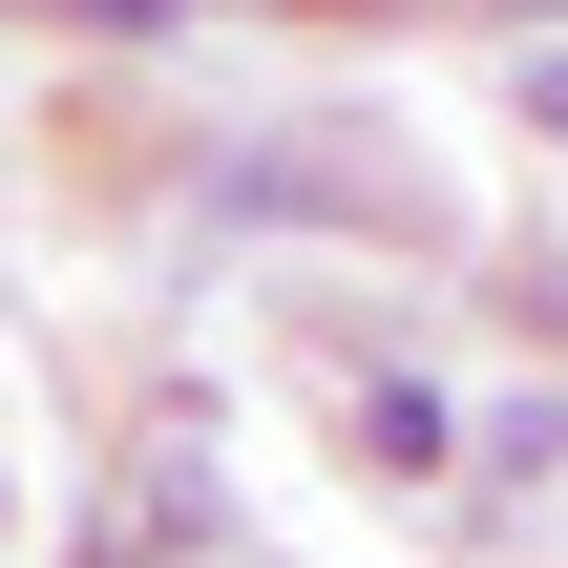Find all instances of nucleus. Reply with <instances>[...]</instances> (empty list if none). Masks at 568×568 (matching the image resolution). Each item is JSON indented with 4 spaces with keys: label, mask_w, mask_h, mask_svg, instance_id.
Instances as JSON below:
<instances>
[{
    "label": "nucleus",
    "mask_w": 568,
    "mask_h": 568,
    "mask_svg": "<svg viewBox=\"0 0 568 568\" xmlns=\"http://www.w3.org/2000/svg\"><path fill=\"white\" fill-rule=\"evenodd\" d=\"M337 422H358V464H379V485H443V443H464L422 379H337Z\"/></svg>",
    "instance_id": "nucleus-1"
},
{
    "label": "nucleus",
    "mask_w": 568,
    "mask_h": 568,
    "mask_svg": "<svg viewBox=\"0 0 568 568\" xmlns=\"http://www.w3.org/2000/svg\"><path fill=\"white\" fill-rule=\"evenodd\" d=\"M211 548V443H148V506H126V568H190Z\"/></svg>",
    "instance_id": "nucleus-2"
},
{
    "label": "nucleus",
    "mask_w": 568,
    "mask_h": 568,
    "mask_svg": "<svg viewBox=\"0 0 568 568\" xmlns=\"http://www.w3.org/2000/svg\"><path fill=\"white\" fill-rule=\"evenodd\" d=\"M485 485H568V400H506L485 422Z\"/></svg>",
    "instance_id": "nucleus-3"
},
{
    "label": "nucleus",
    "mask_w": 568,
    "mask_h": 568,
    "mask_svg": "<svg viewBox=\"0 0 568 568\" xmlns=\"http://www.w3.org/2000/svg\"><path fill=\"white\" fill-rule=\"evenodd\" d=\"M84 21H190V0H84Z\"/></svg>",
    "instance_id": "nucleus-4"
},
{
    "label": "nucleus",
    "mask_w": 568,
    "mask_h": 568,
    "mask_svg": "<svg viewBox=\"0 0 568 568\" xmlns=\"http://www.w3.org/2000/svg\"><path fill=\"white\" fill-rule=\"evenodd\" d=\"M105 568H126V548H105Z\"/></svg>",
    "instance_id": "nucleus-5"
}]
</instances>
